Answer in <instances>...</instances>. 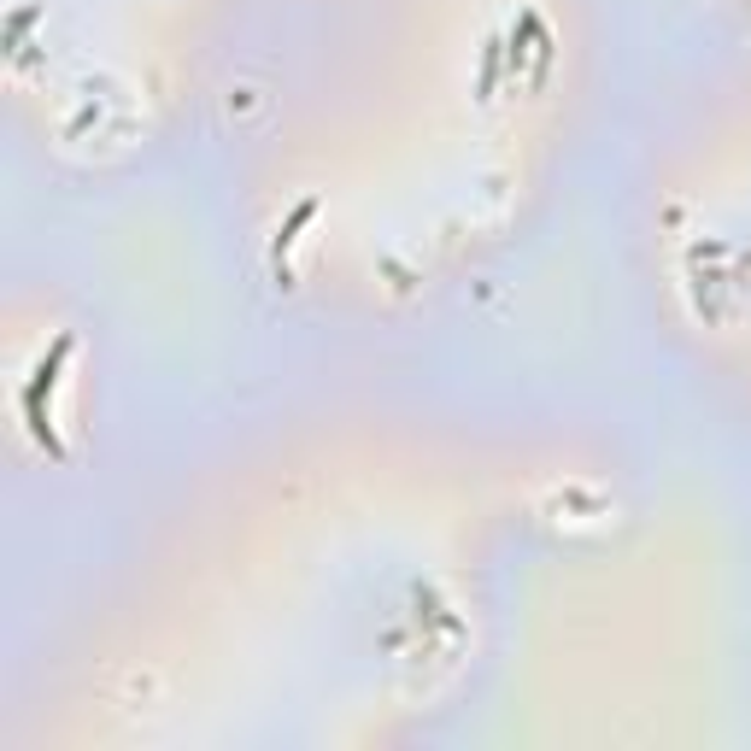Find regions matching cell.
I'll return each instance as SVG.
<instances>
[{
  "mask_svg": "<svg viewBox=\"0 0 751 751\" xmlns=\"http://www.w3.org/2000/svg\"><path fill=\"white\" fill-rule=\"evenodd\" d=\"M311 218H317V200H300V206H294V218L282 223V235H276V265H282V259H288V247H294V241H300V229H306Z\"/></svg>",
  "mask_w": 751,
  "mask_h": 751,
  "instance_id": "cell-1",
  "label": "cell"
}]
</instances>
